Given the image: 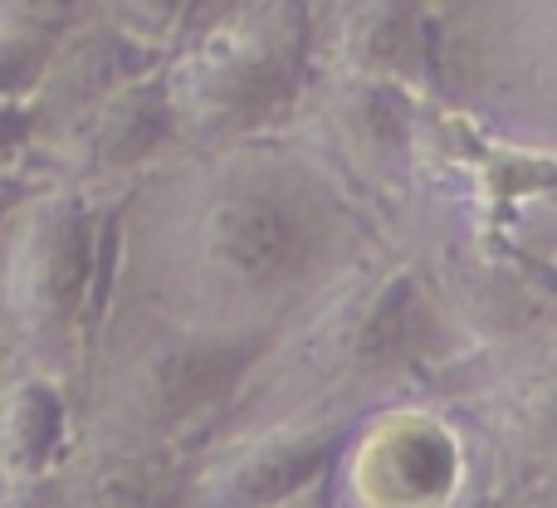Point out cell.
Segmentation results:
<instances>
[{
    "instance_id": "obj_10",
    "label": "cell",
    "mask_w": 557,
    "mask_h": 508,
    "mask_svg": "<svg viewBox=\"0 0 557 508\" xmlns=\"http://www.w3.org/2000/svg\"><path fill=\"white\" fill-rule=\"evenodd\" d=\"M176 152L182 147H176L166 84L162 69H152V74L123 84L117 94H108L98 108H88L54 143L29 152L25 176L49 186H74L84 196H113Z\"/></svg>"
},
{
    "instance_id": "obj_16",
    "label": "cell",
    "mask_w": 557,
    "mask_h": 508,
    "mask_svg": "<svg viewBox=\"0 0 557 508\" xmlns=\"http://www.w3.org/2000/svg\"><path fill=\"white\" fill-rule=\"evenodd\" d=\"M74 15L78 0H0V98L25 103Z\"/></svg>"
},
{
    "instance_id": "obj_1",
    "label": "cell",
    "mask_w": 557,
    "mask_h": 508,
    "mask_svg": "<svg viewBox=\"0 0 557 508\" xmlns=\"http://www.w3.org/2000/svg\"><path fill=\"white\" fill-rule=\"evenodd\" d=\"M382 235L284 137L176 152L113 211V294L221 343H274Z\"/></svg>"
},
{
    "instance_id": "obj_5",
    "label": "cell",
    "mask_w": 557,
    "mask_h": 508,
    "mask_svg": "<svg viewBox=\"0 0 557 508\" xmlns=\"http://www.w3.org/2000/svg\"><path fill=\"white\" fill-rule=\"evenodd\" d=\"M308 78L304 0H221L201 5L191 35L162 64L176 147L278 137Z\"/></svg>"
},
{
    "instance_id": "obj_8",
    "label": "cell",
    "mask_w": 557,
    "mask_h": 508,
    "mask_svg": "<svg viewBox=\"0 0 557 508\" xmlns=\"http://www.w3.org/2000/svg\"><path fill=\"white\" fill-rule=\"evenodd\" d=\"M425 98L396 84L313 69L298 88L288 123L278 127L288 147L308 157L382 240H396L416 191V113Z\"/></svg>"
},
{
    "instance_id": "obj_14",
    "label": "cell",
    "mask_w": 557,
    "mask_h": 508,
    "mask_svg": "<svg viewBox=\"0 0 557 508\" xmlns=\"http://www.w3.org/2000/svg\"><path fill=\"white\" fill-rule=\"evenodd\" d=\"M74 455V406L59 382L0 376V508H25Z\"/></svg>"
},
{
    "instance_id": "obj_2",
    "label": "cell",
    "mask_w": 557,
    "mask_h": 508,
    "mask_svg": "<svg viewBox=\"0 0 557 508\" xmlns=\"http://www.w3.org/2000/svg\"><path fill=\"white\" fill-rule=\"evenodd\" d=\"M465 357L416 259L376 240L255 357L206 445L284 425H357L396 401H421Z\"/></svg>"
},
{
    "instance_id": "obj_13",
    "label": "cell",
    "mask_w": 557,
    "mask_h": 508,
    "mask_svg": "<svg viewBox=\"0 0 557 508\" xmlns=\"http://www.w3.org/2000/svg\"><path fill=\"white\" fill-rule=\"evenodd\" d=\"M308 64L431 98V15L411 0L308 5Z\"/></svg>"
},
{
    "instance_id": "obj_21",
    "label": "cell",
    "mask_w": 557,
    "mask_h": 508,
    "mask_svg": "<svg viewBox=\"0 0 557 508\" xmlns=\"http://www.w3.org/2000/svg\"><path fill=\"white\" fill-rule=\"evenodd\" d=\"M504 508H557V490H539V494H529V499L504 504Z\"/></svg>"
},
{
    "instance_id": "obj_9",
    "label": "cell",
    "mask_w": 557,
    "mask_h": 508,
    "mask_svg": "<svg viewBox=\"0 0 557 508\" xmlns=\"http://www.w3.org/2000/svg\"><path fill=\"white\" fill-rule=\"evenodd\" d=\"M323 484L333 508H480L470 455L431 401L362 416Z\"/></svg>"
},
{
    "instance_id": "obj_20",
    "label": "cell",
    "mask_w": 557,
    "mask_h": 508,
    "mask_svg": "<svg viewBox=\"0 0 557 508\" xmlns=\"http://www.w3.org/2000/svg\"><path fill=\"white\" fill-rule=\"evenodd\" d=\"M274 508H333V499H327V484H313V490L294 494V499L274 504Z\"/></svg>"
},
{
    "instance_id": "obj_15",
    "label": "cell",
    "mask_w": 557,
    "mask_h": 508,
    "mask_svg": "<svg viewBox=\"0 0 557 508\" xmlns=\"http://www.w3.org/2000/svg\"><path fill=\"white\" fill-rule=\"evenodd\" d=\"M191 455H69L25 508H186Z\"/></svg>"
},
{
    "instance_id": "obj_3",
    "label": "cell",
    "mask_w": 557,
    "mask_h": 508,
    "mask_svg": "<svg viewBox=\"0 0 557 508\" xmlns=\"http://www.w3.org/2000/svg\"><path fill=\"white\" fill-rule=\"evenodd\" d=\"M264 347L270 343H221L108 298L69 392L74 455L201 450Z\"/></svg>"
},
{
    "instance_id": "obj_11",
    "label": "cell",
    "mask_w": 557,
    "mask_h": 508,
    "mask_svg": "<svg viewBox=\"0 0 557 508\" xmlns=\"http://www.w3.org/2000/svg\"><path fill=\"white\" fill-rule=\"evenodd\" d=\"M352 425L245 431L191 450L186 508H274L327 480Z\"/></svg>"
},
{
    "instance_id": "obj_17",
    "label": "cell",
    "mask_w": 557,
    "mask_h": 508,
    "mask_svg": "<svg viewBox=\"0 0 557 508\" xmlns=\"http://www.w3.org/2000/svg\"><path fill=\"white\" fill-rule=\"evenodd\" d=\"M98 5L137 49L157 54L162 64L182 49V39L201 15V0H98Z\"/></svg>"
},
{
    "instance_id": "obj_19",
    "label": "cell",
    "mask_w": 557,
    "mask_h": 508,
    "mask_svg": "<svg viewBox=\"0 0 557 508\" xmlns=\"http://www.w3.org/2000/svg\"><path fill=\"white\" fill-rule=\"evenodd\" d=\"M29 186H35V176H0V221H5L10 206H15Z\"/></svg>"
},
{
    "instance_id": "obj_22",
    "label": "cell",
    "mask_w": 557,
    "mask_h": 508,
    "mask_svg": "<svg viewBox=\"0 0 557 508\" xmlns=\"http://www.w3.org/2000/svg\"><path fill=\"white\" fill-rule=\"evenodd\" d=\"M0 376H5V347H0Z\"/></svg>"
},
{
    "instance_id": "obj_6",
    "label": "cell",
    "mask_w": 557,
    "mask_h": 508,
    "mask_svg": "<svg viewBox=\"0 0 557 508\" xmlns=\"http://www.w3.org/2000/svg\"><path fill=\"white\" fill-rule=\"evenodd\" d=\"M431 103L490 127L504 143L557 137V10L553 5H425Z\"/></svg>"
},
{
    "instance_id": "obj_18",
    "label": "cell",
    "mask_w": 557,
    "mask_h": 508,
    "mask_svg": "<svg viewBox=\"0 0 557 508\" xmlns=\"http://www.w3.org/2000/svg\"><path fill=\"white\" fill-rule=\"evenodd\" d=\"M29 162V117L25 103L0 98V176H25Z\"/></svg>"
},
{
    "instance_id": "obj_12",
    "label": "cell",
    "mask_w": 557,
    "mask_h": 508,
    "mask_svg": "<svg viewBox=\"0 0 557 508\" xmlns=\"http://www.w3.org/2000/svg\"><path fill=\"white\" fill-rule=\"evenodd\" d=\"M152 69H162V59L137 49L133 39L103 15L98 0H78L74 25L49 49L45 69H39L35 88H29V98H25L29 152L54 143L88 108H98L108 94H117L123 84L152 74Z\"/></svg>"
},
{
    "instance_id": "obj_4",
    "label": "cell",
    "mask_w": 557,
    "mask_h": 508,
    "mask_svg": "<svg viewBox=\"0 0 557 508\" xmlns=\"http://www.w3.org/2000/svg\"><path fill=\"white\" fill-rule=\"evenodd\" d=\"M117 196L35 182L0 221V347L5 372L74 392L113 294Z\"/></svg>"
},
{
    "instance_id": "obj_7",
    "label": "cell",
    "mask_w": 557,
    "mask_h": 508,
    "mask_svg": "<svg viewBox=\"0 0 557 508\" xmlns=\"http://www.w3.org/2000/svg\"><path fill=\"white\" fill-rule=\"evenodd\" d=\"M421 401L460 435L480 508L557 484V343L465 352Z\"/></svg>"
}]
</instances>
